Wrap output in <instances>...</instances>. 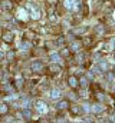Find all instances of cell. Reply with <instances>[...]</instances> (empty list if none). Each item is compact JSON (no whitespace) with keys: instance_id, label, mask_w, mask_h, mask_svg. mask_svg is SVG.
I'll return each mask as SVG.
<instances>
[{"instance_id":"obj_1","label":"cell","mask_w":115,"mask_h":123,"mask_svg":"<svg viewBox=\"0 0 115 123\" xmlns=\"http://www.w3.org/2000/svg\"><path fill=\"white\" fill-rule=\"evenodd\" d=\"M63 3H65V7L68 10H75L79 6V1L78 0H63Z\"/></svg>"},{"instance_id":"obj_20","label":"cell","mask_w":115,"mask_h":123,"mask_svg":"<svg viewBox=\"0 0 115 123\" xmlns=\"http://www.w3.org/2000/svg\"><path fill=\"white\" fill-rule=\"evenodd\" d=\"M22 82H23V79L22 77H17V86H22Z\"/></svg>"},{"instance_id":"obj_3","label":"cell","mask_w":115,"mask_h":123,"mask_svg":"<svg viewBox=\"0 0 115 123\" xmlns=\"http://www.w3.org/2000/svg\"><path fill=\"white\" fill-rule=\"evenodd\" d=\"M60 96H62V92H60L59 89H53V90L50 92V99H52V100H58V99H60Z\"/></svg>"},{"instance_id":"obj_14","label":"cell","mask_w":115,"mask_h":123,"mask_svg":"<svg viewBox=\"0 0 115 123\" xmlns=\"http://www.w3.org/2000/svg\"><path fill=\"white\" fill-rule=\"evenodd\" d=\"M50 70H52V72H55V73H58V72L60 70V67H59L58 64H52V67H50Z\"/></svg>"},{"instance_id":"obj_10","label":"cell","mask_w":115,"mask_h":123,"mask_svg":"<svg viewBox=\"0 0 115 123\" xmlns=\"http://www.w3.org/2000/svg\"><path fill=\"white\" fill-rule=\"evenodd\" d=\"M69 85L72 86V87H76V85H78V82H76V79L72 76V77H69Z\"/></svg>"},{"instance_id":"obj_22","label":"cell","mask_w":115,"mask_h":123,"mask_svg":"<svg viewBox=\"0 0 115 123\" xmlns=\"http://www.w3.org/2000/svg\"><path fill=\"white\" fill-rule=\"evenodd\" d=\"M112 120L115 122V115H112Z\"/></svg>"},{"instance_id":"obj_19","label":"cell","mask_w":115,"mask_h":123,"mask_svg":"<svg viewBox=\"0 0 115 123\" xmlns=\"http://www.w3.org/2000/svg\"><path fill=\"white\" fill-rule=\"evenodd\" d=\"M81 85H82V86H86V85H88V83H86V79H85V77H82V79H81Z\"/></svg>"},{"instance_id":"obj_16","label":"cell","mask_w":115,"mask_h":123,"mask_svg":"<svg viewBox=\"0 0 115 123\" xmlns=\"http://www.w3.org/2000/svg\"><path fill=\"white\" fill-rule=\"evenodd\" d=\"M7 112V106L6 105H0V113H6Z\"/></svg>"},{"instance_id":"obj_15","label":"cell","mask_w":115,"mask_h":123,"mask_svg":"<svg viewBox=\"0 0 115 123\" xmlns=\"http://www.w3.org/2000/svg\"><path fill=\"white\" fill-rule=\"evenodd\" d=\"M23 116H25V117H32V113H30V110L25 109V110H23Z\"/></svg>"},{"instance_id":"obj_23","label":"cell","mask_w":115,"mask_h":123,"mask_svg":"<svg viewBox=\"0 0 115 123\" xmlns=\"http://www.w3.org/2000/svg\"><path fill=\"white\" fill-rule=\"evenodd\" d=\"M1 57H3V53H1V52H0V59H1Z\"/></svg>"},{"instance_id":"obj_5","label":"cell","mask_w":115,"mask_h":123,"mask_svg":"<svg viewBox=\"0 0 115 123\" xmlns=\"http://www.w3.org/2000/svg\"><path fill=\"white\" fill-rule=\"evenodd\" d=\"M17 17H19L20 20H28V12H26L25 9H19V10H17Z\"/></svg>"},{"instance_id":"obj_13","label":"cell","mask_w":115,"mask_h":123,"mask_svg":"<svg viewBox=\"0 0 115 123\" xmlns=\"http://www.w3.org/2000/svg\"><path fill=\"white\" fill-rule=\"evenodd\" d=\"M50 59H52L53 63H56V62H59V56H58L56 53H52V55H50Z\"/></svg>"},{"instance_id":"obj_21","label":"cell","mask_w":115,"mask_h":123,"mask_svg":"<svg viewBox=\"0 0 115 123\" xmlns=\"http://www.w3.org/2000/svg\"><path fill=\"white\" fill-rule=\"evenodd\" d=\"M10 6H12V4H10V3H9V1H6V3H4V7H7V9H9V7H10Z\"/></svg>"},{"instance_id":"obj_8","label":"cell","mask_w":115,"mask_h":123,"mask_svg":"<svg viewBox=\"0 0 115 123\" xmlns=\"http://www.w3.org/2000/svg\"><path fill=\"white\" fill-rule=\"evenodd\" d=\"M71 49H72L73 52H78V50L81 49V43H79V42H73L72 46H71Z\"/></svg>"},{"instance_id":"obj_7","label":"cell","mask_w":115,"mask_h":123,"mask_svg":"<svg viewBox=\"0 0 115 123\" xmlns=\"http://www.w3.org/2000/svg\"><path fill=\"white\" fill-rule=\"evenodd\" d=\"M104 110V106L102 105H93L92 106V112L93 113H99V112H102Z\"/></svg>"},{"instance_id":"obj_9","label":"cell","mask_w":115,"mask_h":123,"mask_svg":"<svg viewBox=\"0 0 115 123\" xmlns=\"http://www.w3.org/2000/svg\"><path fill=\"white\" fill-rule=\"evenodd\" d=\"M22 50H28V49H30V43H19L17 44Z\"/></svg>"},{"instance_id":"obj_17","label":"cell","mask_w":115,"mask_h":123,"mask_svg":"<svg viewBox=\"0 0 115 123\" xmlns=\"http://www.w3.org/2000/svg\"><path fill=\"white\" fill-rule=\"evenodd\" d=\"M66 106H68V105H66V102H60V103L58 105V107H59V109H63V107H66Z\"/></svg>"},{"instance_id":"obj_24","label":"cell","mask_w":115,"mask_h":123,"mask_svg":"<svg viewBox=\"0 0 115 123\" xmlns=\"http://www.w3.org/2000/svg\"><path fill=\"white\" fill-rule=\"evenodd\" d=\"M112 16H114V19H115V10H114V13H112Z\"/></svg>"},{"instance_id":"obj_18","label":"cell","mask_w":115,"mask_h":123,"mask_svg":"<svg viewBox=\"0 0 115 123\" xmlns=\"http://www.w3.org/2000/svg\"><path fill=\"white\" fill-rule=\"evenodd\" d=\"M76 59H78L79 63H82V62H84V55H78V57H76Z\"/></svg>"},{"instance_id":"obj_12","label":"cell","mask_w":115,"mask_h":123,"mask_svg":"<svg viewBox=\"0 0 115 123\" xmlns=\"http://www.w3.org/2000/svg\"><path fill=\"white\" fill-rule=\"evenodd\" d=\"M108 69H109V64H108V63H101V64H99V70H104V72H105V70H108Z\"/></svg>"},{"instance_id":"obj_2","label":"cell","mask_w":115,"mask_h":123,"mask_svg":"<svg viewBox=\"0 0 115 123\" xmlns=\"http://www.w3.org/2000/svg\"><path fill=\"white\" fill-rule=\"evenodd\" d=\"M36 109H37L39 113H43V115L48 113V106H46L42 100H37V102H36Z\"/></svg>"},{"instance_id":"obj_11","label":"cell","mask_w":115,"mask_h":123,"mask_svg":"<svg viewBox=\"0 0 115 123\" xmlns=\"http://www.w3.org/2000/svg\"><path fill=\"white\" fill-rule=\"evenodd\" d=\"M3 39H4L6 42H12V39H13V34H12V33H6V34L3 36Z\"/></svg>"},{"instance_id":"obj_6","label":"cell","mask_w":115,"mask_h":123,"mask_svg":"<svg viewBox=\"0 0 115 123\" xmlns=\"http://www.w3.org/2000/svg\"><path fill=\"white\" fill-rule=\"evenodd\" d=\"M30 67H32V70H35V72H39V70H42V63H40V62H33Z\"/></svg>"},{"instance_id":"obj_4","label":"cell","mask_w":115,"mask_h":123,"mask_svg":"<svg viewBox=\"0 0 115 123\" xmlns=\"http://www.w3.org/2000/svg\"><path fill=\"white\" fill-rule=\"evenodd\" d=\"M30 16H32V19H33V20H37V19L40 17V12L30 6Z\"/></svg>"}]
</instances>
